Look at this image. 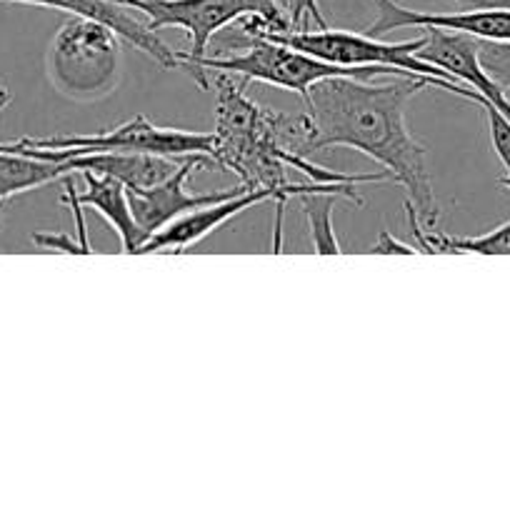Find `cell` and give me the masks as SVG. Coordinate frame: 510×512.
Instances as JSON below:
<instances>
[{"label": "cell", "instance_id": "cell-22", "mask_svg": "<svg viewBox=\"0 0 510 512\" xmlns=\"http://www.w3.org/2000/svg\"><path fill=\"white\" fill-rule=\"evenodd\" d=\"M458 10H510V0H453Z\"/></svg>", "mask_w": 510, "mask_h": 512}, {"label": "cell", "instance_id": "cell-8", "mask_svg": "<svg viewBox=\"0 0 510 512\" xmlns=\"http://www.w3.org/2000/svg\"><path fill=\"white\" fill-rule=\"evenodd\" d=\"M375 20L365 33L380 38L400 28H438L465 33L483 40H510V10H458V13H425L410 10L395 0H373Z\"/></svg>", "mask_w": 510, "mask_h": 512}, {"label": "cell", "instance_id": "cell-5", "mask_svg": "<svg viewBox=\"0 0 510 512\" xmlns=\"http://www.w3.org/2000/svg\"><path fill=\"white\" fill-rule=\"evenodd\" d=\"M0 150L38 155L48 160H70L88 153H155L170 158H193L213 153V133L160 128L145 115H135L128 123L95 135H55V138H20L15 143H0ZM213 160V158H210Z\"/></svg>", "mask_w": 510, "mask_h": 512}, {"label": "cell", "instance_id": "cell-7", "mask_svg": "<svg viewBox=\"0 0 510 512\" xmlns=\"http://www.w3.org/2000/svg\"><path fill=\"white\" fill-rule=\"evenodd\" d=\"M210 163H213V160H210L208 155H193V158H185L183 163H180V168L175 170L168 180H163V183L150 185V188H125L128 190L130 210H133V218L135 223H138L140 233L145 235V243H148L158 230H163L165 225L178 220L180 215L203 208V205L235 198V195L250 190L248 185L240 183L238 188H230V190L190 193L188 190L190 173Z\"/></svg>", "mask_w": 510, "mask_h": 512}, {"label": "cell", "instance_id": "cell-6", "mask_svg": "<svg viewBox=\"0 0 510 512\" xmlns=\"http://www.w3.org/2000/svg\"><path fill=\"white\" fill-rule=\"evenodd\" d=\"M118 3L143 13L145 23L153 30H185L190 38V50L180 55L193 60L208 55L215 35L230 23H238L245 15H260L268 23V30L260 35L290 30V20L275 5V0H118Z\"/></svg>", "mask_w": 510, "mask_h": 512}, {"label": "cell", "instance_id": "cell-2", "mask_svg": "<svg viewBox=\"0 0 510 512\" xmlns=\"http://www.w3.org/2000/svg\"><path fill=\"white\" fill-rule=\"evenodd\" d=\"M180 68L198 83L200 90L210 88L208 70H223L243 80H258V83L275 85V88L298 93L300 100H308L310 88L325 78L338 75H353V78H373L378 73H398L388 68H348L320 60L315 55L303 53L298 48L280 43V40L263 38V35H245V43L235 45V50H223L218 55H203V58H185L178 53Z\"/></svg>", "mask_w": 510, "mask_h": 512}, {"label": "cell", "instance_id": "cell-26", "mask_svg": "<svg viewBox=\"0 0 510 512\" xmlns=\"http://www.w3.org/2000/svg\"><path fill=\"white\" fill-rule=\"evenodd\" d=\"M3 208H5V203H0V213H3Z\"/></svg>", "mask_w": 510, "mask_h": 512}, {"label": "cell", "instance_id": "cell-14", "mask_svg": "<svg viewBox=\"0 0 510 512\" xmlns=\"http://www.w3.org/2000/svg\"><path fill=\"white\" fill-rule=\"evenodd\" d=\"M70 173H75L70 160H48L38 155L0 150V203H8L13 195L55 183Z\"/></svg>", "mask_w": 510, "mask_h": 512}, {"label": "cell", "instance_id": "cell-19", "mask_svg": "<svg viewBox=\"0 0 510 512\" xmlns=\"http://www.w3.org/2000/svg\"><path fill=\"white\" fill-rule=\"evenodd\" d=\"M288 5H290V13H288L290 30H303V18H310L318 28H328L318 0H288Z\"/></svg>", "mask_w": 510, "mask_h": 512}, {"label": "cell", "instance_id": "cell-3", "mask_svg": "<svg viewBox=\"0 0 510 512\" xmlns=\"http://www.w3.org/2000/svg\"><path fill=\"white\" fill-rule=\"evenodd\" d=\"M48 78L68 100L93 103L108 98L120 80V35L98 20H65L50 40Z\"/></svg>", "mask_w": 510, "mask_h": 512}, {"label": "cell", "instance_id": "cell-1", "mask_svg": "<svg viewBox=\"0 0 510 512\" xmlns=\"http://www.w3.org/2000/svg\"><path fill=\"white\" fill-rule=\"evenodd\" d=\"M428 85L443 88L433 78L403 73L393 83L338 75L310 88L305 108L313 118V153L325 148H353L383 165L390 180L403 185L410 203L428 228L438 223V203L430 183L425 148L405 123L408 103Z\"/></svg>", "mask_w": 510, "mask_h": 512}, {"label": "cell", "instance_id": "cell-16", "mask_svg": "<svg viewBox=\"0 0 510 512\" xmlns=\"http://www.w3.org/2000/svg\"><path fill=\"white\" fill-rule=\"evenodd\" d=\"M335 198H340V195L330 193V190L300 195V205H303L305 220H308L310 243H313L315 253L320 255H343V248H340L333 228Z\"/></svg>", "mask_w": 510, "mask_h": 512}, {"label": "cell", "instance_id": "cell-21", "mask_svg": "<svg viewBox=\"0 0 510 512\" xmlns=\"http://www.w3.org/2000/svg\"><path fill=\"white\" fill-rule=\"evenodd\" d=\"M368 253H378V255H390V253H400V255H413V253H420L418 248H413V245L408 243H400L398 238H393V235L388 233V230H380V238L375 240L373 245L368 248Z\"/></svg>", "mask_w": 510, "mask_h": 512}, {"label": "cell", "instance_id": "cell-15", "mask_svg": "<svg viewBox=\"0 0 510 512\" xmlns=\"http://www.w3.org/2000/svg\"><path fill=\"white\" fill-rule=\"evenodd\" d=\"M408 210V223L413 230V238L418 240L420 253H480V255H510V220L498 225L495 230L475 238H453L445 233H433V230L420 228L418 210L413 203H405Z\"/></svg>", "mask_w": 510, "mask_h": 512}, {"label": "cell", "instance_id": "cell-11", "mask_svg": "<svg viewBox=\"0 0 510 512\" xmlns=\"http://www.w3.org/2000/svg\"><path fill=\"white\" fill-rule=\"evenodd\" d=\"M210 85L218 93L215 100V130H213V148L223 143H238V140L263 138L265 113L255 100L245 95L248 80L238 78L223 70H208Z\"/></svg>", "mask_w": 510, "mask_h": 512}, {"label": "cell", "instance_id": "cell-12", "mask_svg": "<svg viewBox=\"0 0 510 512\" xmlns=\"http://www.w3.org/2000/svg\"><path fill=\"white\" fill-rule=\"evenodd\" d=\"M185 158H170V155L155 153H88L70 158L73 170H90V173L110 175L120 180L125 188H150L168 180L180 168Z\"/></svg>", "mask_w": 510, "mask_h": 512}, {"label": "cell", "instance_id": "cell-25", "mask_svg": "<svg viewBox=\"0 0 510 512\" xmlns=\"http://www.w3.org/2000/svg\"><path fill=\"white\" fill-rule=\"evenodd\" d=\"M5 93H8V90H5V88H0V95H5Z\"/></svg>", "mask_w": 510, "mask_h": 512}, {"label": "cell", "instance_id": "cell-18", "mask_svg": "<svg viewBox=\"0 0 510 512\" xmlns=\"http://www.w3.org/2000/svg\"><path fill=\"white\" fill-rule=\"evenodd\" d=\"M480 108L485 110V118H488L490 143H493L500 163L510 170V118L505 113H500L493 103H483Z\"/></svg>", "mask_w": 510, "mask_h": 512}, {"label": "cell", "instance_id": "cell-13", "mask_svg": "<svg viewBox=\"0 0 510 512\" xmlns=\"http://www.w3.org/2000/svg\"><path fill=\"white\" fill-rule=\"evenodd\" d=\"M80 173L88 183V190L78 195V203L83 208H95L113 225L120 243H123V253L138 255V250L145 245V235L140 233L138 223H135L125 185L120 180L110 178V175L90 173V170H80Z\"/></svg>", "mask_w": 510, "mask_h": 512}, {"label": "cell", "instance_id": "cell-23", "mask_svg": "<svg viewBox=\"0 0 510 512\" xmlns=\"http://www.w3.org/2000/svg\"><path fill=\"white\" fill-rule=\"evenodd\" d=\"M10 103V93H5V95H0V110L5 108V105Z\"/></svg>", "mask_w": 510, "mask_h": 512}, {"label": "cell", "instance_id": "cell-10", "mask_svg": "<svg viewBox=\"0 0 510 512\" xmlns=\"http://www.w3.org/2000/svg\"><path fill=\"white\" fill-rule=\"evenodd\" d=\"M270 190L265 188H250L245 193L235 195V198L220 200V203L203 205L198 210H190V213L180 215L178 220H173L170 225H165L163 230L153 235L143 248L138 250V255L145 253H165V250H175V253H183L190 245L200 243V240L208 238L210 233L220 228L223 223H228L230 218L240 215L243 210H248L250 205H258L270 200Z\"/></svg>", "mask_w": 510, "mask_h": 512}, {"label": "cell", "instance_id": "cell-17", "mask_svg": "<svg viewBox=\"0 0 510 512\" xmlns=\"http://www.w3.org/2000/svg\"><path fill=\"white\" fill-rule=\"evenodd\" d=\"M475 48H478V60L485 73L510 98V40L475 38Z\"/></svg>", "mask_w": 510, "mask_h": 512}, {"label": "cell", "instance_id": "cell-9", "mask_svg": "<svg viewBox=\"0 0 510 512\" xmlns=\"http://www.w3.org/2000/svg\"><path fill=\"white\" fill-rule=\"evenodd\" d=\"M0 3L38 5V8H53L70 15H80V18L98 20V23L113 28L120 35V40L143 50L148 58H153L163 68H180L178 53L160 38L158 30L150 28L145 20L135 18L128 5L118 3V0H0Z\"/></svg>", "mask_w": 510, "mask_h": 512}, {"label": "cell", "instance_id": "cell-4", "mask_svg": "<svg viewBox=\"0 0 510 512\" xmlns=\"http://www.w3.org/2000/svg\"><path fill=\"white\" fill-rule=\"evenodd\" d=\"M263 38L280 40V43L298 48L303 53L315 55L320 60H328L335 65H348V68H388V70H408L420 78H433L445 85L448 93L458 98L470 100L475 105H483L488 100L478 90L458 83L450 73H445L438 65H430L418 58V50L425 45V35L403 43H385L368 33H350V30H285V33H270Z\"/></svg>", "mask_w": 510, "mask_h": 512}, {"label": "cell", "instance_id": "cell-20", "mask_svg": "<svg viewBox=\"0 0 510 512\" xmlns=\"http://www.w3.org/2000/svg\"><path fill=\"white\" fill-rule=\"evenodd\" d=\"M33 243L40 245V248L48 250H58V253H68V255H90V250H85L80 245V240L70 238L68 233H35Z\"/></svg>", "mask_w": 510, "mask_h": 512}, {"label": "cell", "instance_id": "cell-24", "mask_svg": "<svg viewBox=\"0 0 510 512\" xmlns=\"http://www.w3.org/2000/svg\"><path fill=\"white\" fill-rule=\"evenodd\" d=\"M498 183H500V185H505V188L510 190V170H508V175H505V178H500V180H498Z\"/></svg>", "mask_w": 510, "mask_h": 512}]
</instances>
